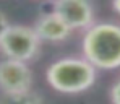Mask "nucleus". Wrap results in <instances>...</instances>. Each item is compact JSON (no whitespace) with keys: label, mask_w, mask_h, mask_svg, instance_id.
Masks as SVG:
<instances>
[{"label":"nucleus","mask_w":120,"mask_h":104,"mask_svg":"<svg viewBox=\"0 0 120 104\" xmlns=\"http://www.w3.org/2000/svg\"><path fill=\"white\" fill-rule=\"evenodd\" d=\"M83 57L98 70L120 68V23H93L84 29L81 41Z\"/></svg>","instance_id":"1"},{"label":"nucleus","mask_w":120,"mask_h":104,"mask_svg":"<svg viewBox=\"0 0 120 104\" xmlns=\"http://www.w3.org/2000/svg\"><path fill=\"white\" fill-rule=\"evenodd\" d=\"M33 29L36 31L41 42H63L71 36V28L60 18L55 12H49L41 15L33 24Z\"/></svg>","instance_id":"6"},{"label":"nucleus","mask_w":120,"mask_h":104,"mask_svg":"<svg viewBox=\"0 0 120 104\" xmlns=\"http://www.w3.org/2000/svg\"><path fill=\"white\" fill-rule=\"evenodd\" d=\"M112 8H114L115 13L120 15V0H112Z\"/></svg>","instance_id":"10"},{"label":"nucleus","mask_w":120,"mask_h":104,"mask_svg":"<svg viewBox=\"0 0 120 104\" xmlns=\"http://www.w3.org/2000/svg\"><path fill=\"white\" fill-rule=\"evenodd\" d=\"M71 31L88 29L96 20V10L91 0H54V10Z\"/></svg>","instance_id":"4"},{"label":"nucleus","mask_w":120,"mask_h":104,"mask_svg":"<svg viewBox=\"0 0 120 104\" xmlns=\"http://www.w3.org/2000/svg\"><path fill=\"white\" fill-rule=\"evenodd\" d=\"M0 104H45L44 98L39 93L31 89L20 93H2L0 91Z\"/></svg>","instance_id":"7"},{"label":"nucleus","mask_w":120,"mask_h":104,"mask_svg":"<svg viewBox=\"0 0 120 104\" xmlns=\"http://www.w3.org/2000/svg\"><path fill=\"white\" fill-rule=\"evenodd\" d=\"M8 24H10V23H8V18H7V16H5V13L0 10V38H2L3 31L8 28Z\"/></svg>","instance_id":"9"},{"label":"nucleus","mask_w":120,"mask_h":104,"mask_svg":"<svg viewBox=\"0 0 120 104\" xmlns=\"http://www.w3.org/2000/svg\"><path fill=\"white\" fill-rule=\"evenodd\" d=\"M41 39L33 26L8 24L0 38V52L3 57L15 59L21 62H31L39 55Z\"/></svg>","instance_id":"3"},{"label":"nucleus","mask_w":120,"mask_h":104,"mask_svg":"<svg viewBox=\"0 0 120 104\" xmlns=\"http://www.w3.org/2000/svg\"><path fill=\"white\" fill-rule=\"evenodd\" d=\"M109 99L112 104H120V77L112 83L109 89Z\"/></svg>","instance_id":"8"},{"label":"nucleus","mask_w":120,"mask_h":104,"mask_svg":"<svg viewBox=\"0 0 120 104\" xmlns=\"http://www.w3.org/2000/svg\"><path fill=\"white\" fill-rule=\"evenodd\" d=\"M98 68L84 57H63L49 65L45 80L49 86L62 94H80L93 88Z\"/></svg>","instance_id":"2"},{"label":"nucleus","mask_w":120,"mask_h":104,"mask_svg":"<svg viewBox=\"0 0 120 104\" xmlns=\"http://www.w3.org/2000/svg\"><path fill=\"white\" fill-rule=\"evenodd\" d=\"M33 88V70L28 62L5 57L0 60V91L20 93Z\"/></svg>","instance_id":"5"}]
</instances>
